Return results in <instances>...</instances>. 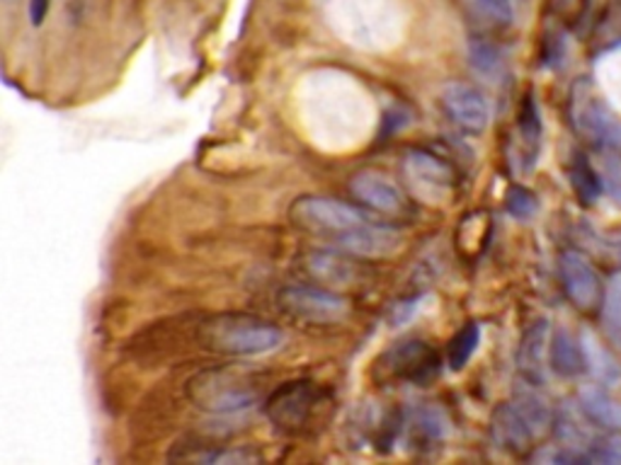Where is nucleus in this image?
I'll use <instances>...</instances> for the list:
<instances>
[{"label": "nucleus", "mask_w": 621, "mask_h": 465, "mask_svg": "<svg viewBox=\"0 0 621 465\" xmlns=\"http://www.w3.org/2000/svg\"><path fill=\"white\" fill-rule=\"evenodd\" d=\"M585 456L587 463H621V437L607 435L593 439Z\"/></svg>", "instance_id": "393cba45"}, {"label": "nucleus", "mask_w": 621, "mask_h": 465, "mask_svg": "<svg viewBox=\"0 0 621 465\" xmlns=\"http://www.w3.org/2000/svg\"><path fill=\"white\" fill-rule=\"evenodd\" d=\"M571 124L583 141L595 148H619L621 124L591 80L581 78L571 90Z\"/></svg>", "instance_id": "6e6552de"}, {"label": "nucleus", "mask_w": 621, "mask_h": 465, "mask_svg": "<svg viewBox=\"0 0 621 465\" xmlns=\"http://www.w3.org/2000/svg\"><path fill=\"white\" fill-rule=\"evenodd\" d=\"M546 347H549V321L539 318L524 330L518 349V368L527 384H544V359L549 354Z\"/></svg>", "instance_id": "2eb2a0df"}, {"label": "nucleus", "mask_w": 621, "mask_h": 465, "mask_svg": "<svg viewBox=\"0 0 621 465\" xmlns=\"http://www.w3.org/2000/svg\"><path fill=\"white\" fill-rule=\"evenodd\" d=\"M352 202L360 204L364 211L382 221L401 224L410 216V204L413 199L408 197L406 187H398L392 177L376 171H360L350 179Z\"/></svg>", "instance_id": "1a4fd4ad"}, {"label": "nucleus", "mask_w": 621, "mask_h": 465, "mask_svg": "<svg viewBox=\"0 0 621 465\" xmlns=\"http://www.w3.org/2000/svg\"><path fill=\"white\" fill-rule=\"evenodd\" d=\"M581 410L585 412V417L595 422L599 427H607L612 429L621 422L619 410L609 403L607 395L597 393V390H585L583 398H581Z\"/></svg>", "instance_id": "4be33fe9"}, {"label": "nucleus", "mask_w": 621, "mask_h": 465, "mask_svg": "<svg viewBox=\"0 0 621 465\" xmlns=\"http://www.w3.org/2000/svg\"><path fill=\"white\" fill-rule=\"evenodd\" d=\"M47 10H49V0H29V20H32V25L39 27L41 23H45Z\"/></svg>", "instance_id": "cd10ccee"}, {"label": "nucleus", "mask_w": 621, "mask_h": 465, "mask_svg": "<svg viewBox=\"0 0 621 465\" xmlns=\"http://www.w3.org/2000/svg\"><path fill=\"white\" fill-rule=\"evenodd\" d=\"M403 187L413 202L427 209H447L459 192V175L447 158L425 148H410L401 161Z\"/></svg>", "instance_id": "7ed1b4c3"}, {"label": "nucleus", "mask_w": 621, "mask_h": 465, "mask_svg": "<svg viewBox=\"0 0 621 465\" xmlns=\"http://www.w3.org/2000/svg\"><path fill=\"white\" fill-rule=\"evenodd\" d=\"M289 221L291 226L309 232V236L328 238L331 242L338 240L345 232L364 226L372 221L370 211H364L360 204L343 202L335 197L323 194H301L289 204Z\"/></svg>", "instance_id": "20e7f679"}, {"label": "nucleus", "mask_w": 621, "mask_h": 465, "mask_svg": "<svg viewBox=\"0 0 621 465\" xmlns=\"http://www.w3.org/2000/svg\"><path fill=\"white\" fill-rule=\"evenodd\" d=\"M561 287L568 303L583 315H597L605 305V284L581 252L566 250L559 257Z\"/></svg>", "instance_id": "9b49d317"}, {"label": "nucleus", "mask_w": 621, "mask_h": 465, "mask_svg": "<svg viewBox=\"0 0 621 465\" xmlns=\"http://www.w3.org/2000/svg\"><path fill=\"white\" fill-rule=\"evenodd\" d=\"M597 41H603L605 47L621 45V3L609 5L607 15L597 27Z\"/></svg>", "instance_id": "a878e982"}, {"label": "nucleus", "mask_w": 621, "mask_h": 465, "mask_svg": "<svg viewBox=\"0 0 621 465\" xmlns=\"http://www.w3.org/2000/svg\"><path fill=\"white\" fill-rule=\"evenodd\" d=\"M568 179H571V187L577 197V202L583 206H593L599 194H603V183L595 173V167L587 161V155L575 153L571 158V167H568Z\"/></svg>", "instance_id": "f3484780"}, {"label": "nucleus", "mask_w": 621, "mask_h": 465, "mask_svg": "<svg viewBox=\"0 0 621 465\" xmlns=\"http://www.w3.org/2000/svg\"><path fill=\"white\" fill-rule=\"evenodd\" d=\"M408 427H410V437L415 439L420 449H427L430 443H437L447 431L445 417H442L439 410H435L433 405L420 407L415 415L408 419Z\"/></svg>", "instance_id": "aec40b11"}, {"label": "nucleus", "mask_w": 621, "mask_h": 465, "mask_svg": "<svg viewBox=\"0 0 621 465\" xmlns=\"http://www.w3.org/2000/svg\"><path fill=\"white\" fill-rule=\"evenodd\" d=\"M469 61L481 76L496 78L502 71V56L500 49L488 41V37H471L469 41Z\"/></svg>", "instance_id": "412c9836"}, {"label": "nucleus", "mask_w": 621, "mask_h": 465, "mask_svg": "<svg viewBox=\"0 0 621 465\" xmlns=\"http://www.w3.org/2000/svg\"><path fill=\"white\" fill-rule=\"evenodd\" d=\"M277 305L284 315L303 325L335 327L350 318L352 303L345 293L325 289L321 284H287L277 291Z\"/></svg>", "instance_id": "39448f33"}, {"label": "nucleus", "mask_w": 621, "mask_h": 465, "mask_svg": "<svg viewBox=\"0 0 621 465\" xmlns=\"http://www.w3.org/2000/svg\"><path fill=\"white\" fill-rule=\"evenodd\" d=\"M469 5L486 29H505L512 23L510 0H469Z\"/></svg>", "instance_id": "5701e85b"}, {"label": "nucleus", "mask_w": 621, "mask_h": 465, "mask_svg": "<svg viewBox=\"0 0 621 465\" xmlns=\"http://www.w3.org/2000/svg\"><path fill=\"white\" fill-rule=\"evenodd\" d=\"M518 129H520V139H522V146H524V155L522 158H527V167H530L536 161V153H539V143H542L539 104H536L532 92L522 100L520 116H518Z\"/></svg>", "instance_id": "a211bd4d"}, {"label": "nucleus", "mask_w": 621, "mask_h": 465, "mask_svg": "<svg viewBox=\"0 0 621 465\" xmlns=\"http://www.w3.org/2000/svg\"><path fill=\"white\" fill-rule=\"evenodd\" d=\"M442 112L447 114V120L455 124V129L464 136H481L488 129L490 122V108L486 95H483L476 86L461 80H451L442 88L439 95Z\"/></svg>", "instance_id": "ddd939ff"}, {"label": "nucleus", "mask_w": 621, "mask_h": 465, "mask_svg": "<svg viewBox=\"0 0 621 465\" xmlns=\"http://www.w3.org/2000/svg\"><path fill=\"white\" fill-rule=\"evenodd\" d=\"M325 390L311 378H294L272 390L265 400V415L280 431L299 435L325 405Z\"/></svg>", "instance_id": "423d86ee"}, {"label": "nucleus", "mask_w": 621, "mask_h": 465, "mask_svg": "<svg viewBox=\"0 0 621 465\" xmlns=\"http://www.w3.org/2000/svg\"><path fill=\"white\" fill-rule=\"evenodd\" d=\"M556 17L566 20V23H577L585 10V0H549Z\"/></svg>", "instance_id": "bb28decb"}, {"label": "nucleus", "mask_w": 621, "mask_h": 465, "mask_svg": "<svg viewBox=\"0 0 621 465\" xmlns=\"http://www.w3.org/2000/svg\"><path fill=\"white\" fill-rule=\"evenodd\" d=\"M187 400L209 415H236L260 403L258 378L231 366H209L197 372L185 386Z\"/></svg>", "instance_id": "f03ea898"}, {"label": "nucleus", "mask_w": 621, "mask_h": 465, "mask_svg": "<svg viewBox=\"0 0 621 465\" xmlns=\"http://www.w3.org/2000/svg\"><path fill=\"white\" fill-rule=\"evenodd\" d=\"M301 267L313 284L345 293L364 287L370 262L357 260L343 250H311Z\"/></svg>", "instance_id": "9d476101"}, {"label": "nucleus", "mask_w": 621, "mask_h": 465, "mask_svg": "<svg viewBox=\"0 0 621 465\" xmlns=\"http://www.w3.org/2000/svg\"><path fill=\"white\" fill-rule=\"evenodd\" d=\"M549 364L554 374L563 378H575L587 372L585 352L577 344L575 337L568 335V330H556L549 342Z\"/></svg>", "instance_id": "dca6fc26"}, {"label": "nucleus", "mask_w": 621, "mask_h": 465, "mask_svg": "<svg viewBox=\"0 0 621 465\" xmlns=\"http://www.w3.org/2000/svg\"><path fill=\"white\" fill-rule=\"evenodd\" d=\"M481 344V327L479 323H467L459 327V332L451 337L449 344H447V354H445V362L451 368V372H461L464 368L473 354H476V349Z\"/></svg>", "instance_id": "6ab92c4d"}, {"label": "nucleus", "mask_w": 621, "mask_h": 465, "mask_svg": "<svg viewBox=\"0 0 621 465\" xmlns=\"http://www.w3.org/2000/svg\"><path fill=\"white\" fill-rule=\"evenodd\" d=\"M442 368L439 356L433 347L423 340H406L378 356L374 364V378L378 384H415L425 386L435 380Z\"/></svg>", "instance_id": "0eeeda50"}, {"label": "nucleus", "mask_w": 621, "mask_h": 465, "mask_svg": "<svg viewBox=\"0 0 621 465\" xmlns=\"http://www.w3.org/2000/svg\"><path fill=\"white\" fill-rule=\"evenodd\" d=\"M403 242L406 238L398 224L372 218L367 221L364 226L345 232V236H340L338 240H333V246L357 260L382 262L388 257H396L398 252L403 250Z\"/></svg>", "instance_id": "f8f14e48"}, {"label": "nucleus", "mask_w": 621, "mask_h": 465, "mask_svg": "<svg viewBox=\"0 0 621 465\" xmlns=\"http://www.w3.org/2000/svg\"><path fill=\"white\" fill-rule=\"evenodd\" d=\"M536 209H539V202H536L534 192L527 187L512 185L508 189V194H505V211H508L512 218L527 221L536 214Z\"/></svg>", "instance_id": "b1692460"}, {"label": "nucleus", "mask_w": 621, "mask_h": 465, "mask_svg": "<svg viewBox=\"0 0 621 465\" xmlns=\"http://www.w3.org/2000/svg\"><path fill=\"white\" fill-rule=\"evenodd\" d=\"M197 340L207 352L231 359H250L275 352L284 342L282 327L250 313H216L197 327Z\"/></svg>", "instance_id": "f257e3e1"}, {"label": "nucleus", "mask_w": 621, "mask_h": 465, "mask_svg": "<svg viewBox=\"0 0 621 465\" xmlns=\"http://www.w3.org/2000/svg\"><path fill=\"white\" fill-rule=\"evenodd\" d=\"M490 439L496 441L498 449L514 453V456H522V453H527L532 449L536 431L510 400V403H500L496 410H493Z\"/></svg>", "instance_id": "4468645a"}]
</instances>
